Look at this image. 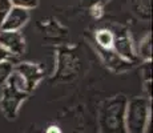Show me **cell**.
I'll list each match as a JSON object with an SVG mask.
<instances>
[{
	"mask_svg": "<svg viewBox=\"0 0 153 133\" xmlns=\"http://www.w3.org/2000/svg\"><path fill=\"white\" fill-rule=\"evenodd\" d=\"M152 108L145 97L132 99L125 106L126 133H148L151 128Z\"/></svg>",
	"mask_w": 153,
	"mask_h": 133,
	"instance_id": "cell-1",
	"label": "cell"
},
{
	"mask_svg": "<svg viewBox=\"0 0 153 133\" xmlns=\"http://www.w3.org/2000/svg\"><path fill=\"white\" fill-rule=\"evenodd\" d=\"M100 128L102 133H126L125 104L123 99L104 103L100 111Z\"/></svg>",
	"mask_w": 153,
	"mask_h": 133,
	"instance_id": "cell-2",
	"label": "cell"
},
{
	"mask_svg": "<svg viewBox=\"0 0 153 133\" xmlns=\"http://www.w3.org/2000/svg\"><path fill=\"white\" fill-rule=\"evenodd\" d=\"M27 92L19 89L10 81L0 87V109L10 120L16 117L19 106L27 99Z\"/></svg>",
	"mask_w": 153,
	"mask_h": 133,
	"instance_id": "cell-3",
	"label": "cell"
},
{
	"mask_svg": "<svg viewBox=\"0 0 153 133\" xmlns=\"http://www.w3.org/2000/svg\"><path fill=\"white\" fill-rule=\"evenodd\" d=\"M0 47L12 56H20L25 51V41L20 32L0 31Z\"/></svg>",
	"mask_w": 153,
	"mask_h": 133,
	"instance_id": "cell-4",
	"label": "cell"
},
{
	"mask_svg": "<svg viewBox=\"0 0 153 133\" xmlns=\"http://www.w3.org/2000/svg\"><path fill=\"white\" fill-rule=\"evenodd\" d=\"M28 20H29V12L27 10L12 7V10L10 11L8 16L5 17L3 24L0 25V31L19 32L23 27L27 24Z\"/></svg>",
	"mask_w": 153,
	"mask_h": 133,
	"instance_id": "cell-5",
	"label": "cell"
},
{
	"mask_svg": "<svg viewBox=\"0 0 153 133\" xmlns=\"http://www.w3.org/2000/svg\"><path fill=\"white\" fill-rule=\"evenodd\" d=\"M13 71L20 76L25 82V88L27 92L32 91L36 84L40 81V79L43 77V72L37 65L31 63H22L19 65L13 67Z\"/></svg>",
	"mask_w": 153,
	"mask_h": 133,
	"instance_id": "cell-6",
	"label": "cell"
},
{
	"mask_svg": "<svg viewBox=\"0 0 153 133\" xmlns=\"http://www.w3.org/2000/svg\"><path fill=\"white\" fill-rule=\"evenodd\" d=\"M112 49L117 53V56H120L123 60L128 61V63L129 61H134L137 59V53L133 48V43H132V40L126 35L114 36Z\"/></svg>",
	"mask_w": 153,
	"mask_h": 133,
	"instance_id": "cell-7",
	"label": "cell"
},
{
	"mask_svg": "<svg viewBox=\"0 0 153 133\" xmlns=\"http://www.w3.org/2000/svg\"><path fill=\"white\" fill-rule=\"evenodd\" d=\"M96 41H97L100 49H112L114 35L108 29H100L96 33Z\"/></svg>",
	"mask_w": 153,
	"mask_h": 133,
	"instance_id": "cell-8",
	"label": "cell"
},
{
	"mask_svg": "<svg viewBox=\"0 0 153 133\" xmlns=\"http://www.w3.org/2000/svg\"><path fill=\"white\" fill-rule=\"evenodd\" d=\"M139 56L145 61H149L152 59V36L151 35H146L141 40V43L139 45Z\"/></svg>",
	"mask_w": 153,
	"mask_h": 133,
	"instance_id": "cell-9",
	"label": "cell"
},
{
	"mask_svg": "<svg viewBox=\"0 0 153 133\" xmlns=\"http://www.w3.org/2000/svg\"><path fill=\"white\" fill-rule=\"evenodd\" d=\"M13 67L15 65L11 60L0 63V87H3L11 77V75L13 73Z\"/></svg>",
	"mask_w": 153,
	"mask_h": 133,
	"instance_id": "cell-10",
	"label": "cell"
},
{
	"mask_svg": "<svg viewBox=\"0 0 153 133\" xmlns=\"http://www.w3.org/2000/svg\"><path fill=\"white\" fill-rule=\"evenodd\" d=\"M11 4L12 7L17 8H23V10H33L35 7H37L39 4V0H11Z\"/></svg>",
	"mask_w": 153,
	"mask_h": 133,
	"instance_id": "cell-11",
	"label": "cell"
},
{
	"mask_svg": "<svg viewBox=\"0 0 153 133\" xmlns=\"http://www.w3.org/2000/svg\"><path fill=\"white\" fill-rule=\"evenodd\" d=\"M11 10H12L11 0H0V25L3 24V22L8 16Z\"/></svg>",
	"mask_w": 153,
	"mask_h": 133,
	"instance_id": "cell-12",
	"label": "cell"
},
{
	"mask_svg": "<svg viewBox=\"0 0 153 133\" xmlns=\"http://www.w3.org/2000/svg\"><path fill=\"white\" fill-rule=\"evenodd\" d=\"M11 59H12V55L8 51H5L3 47H0V63H1V61L11 60Z\"/></svg>",
	"mask_w": 153,
	"mask_h": 133,
	"instance_id": "cell-13",
	"label": "cell"
},
{
	"mask_svg": "<svg viewBox=\"0 0 153 133\" xmlns=\"http://www.w3.org/2000/svg\"><path fill=\"white\" fill-rule=\"evenodd\" d=\"M48 133H60V131H59L57 126H49Z\"/></svg>",
	"mask_w": 153,
	"mask_h": 133,
	"instance_id": "cell-14",
	"label": "cell"
}]
</instances>
